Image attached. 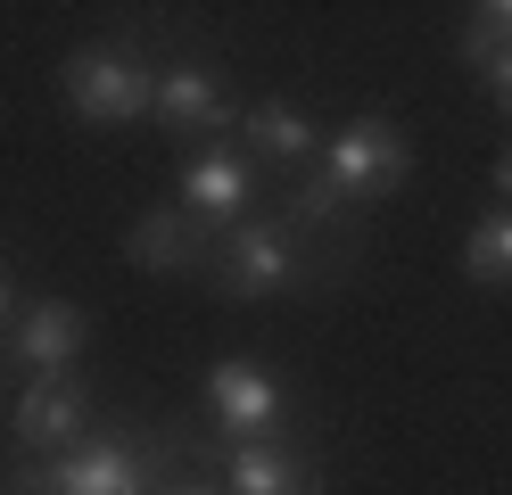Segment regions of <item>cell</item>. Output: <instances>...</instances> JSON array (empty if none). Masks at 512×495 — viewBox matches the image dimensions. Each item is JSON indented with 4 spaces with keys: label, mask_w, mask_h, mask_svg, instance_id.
I'll use <instances>...</instances> for the list:
<instances>
[{
    "label": "cell",
    "mask_w": 512,
    "mask_h": 495,
    "mask_svg": "<svg viewBox=\"0 0 512 495\" xmlns=\"http://www.w3.org/2000/svg\"><path fill=\"white\" fill-rule=\"evenodd\" d=\"M166 471H182L174 438H83L42 471H17L9 495H149Z\"/></svg>",
    "instance_id": "obj_1"
},
{
    "label": "cell",
    "mask_w": 512,
    "mask_h": 495,
    "mask_svg": "<svg viewBox=\"0 0 512 495\" xmlns=\"http://www.w3.org/2000/svg\"><path fill=\"white\" fill-rule=\"evenodd\" d=\"M323 273H339V264H323L306 248V231H290L281 215H248L240 231H223L207 248V281L223 297H281V289L323 281Z\"/></svg>",
    "instance_id": "obj_2"
},
{
    "label": "cell",
    "mask_w": 512,
    "mask_h": 495,
    "mask_svg": "<svg viewBox=\"0 0 512 495\" xmlns=\"http://www.w3.org/2000/svg\"><path fill=\"white\" fill-rule=\"evenodd\" d=\"M314 174H323L331 198L356 215V207H372V198L405 190L413 149H405V132H397L389 116H347L339 132H323V157H314Z\"/></svg>",
    "instance_id": "obj_3"
},
{
    "label": "cell",
    "mask_w": 512,
    "mask_h": 495,
    "mask_svg": "<svg viewBox=\"0 0 512 495\" xmlns=\"http://www.w3.org/2000/svg\"><path fill=\"white\" fill-rule=\"evenodd\" d=\"M58 91L83 124H133L157 116V66L133 42H83L67 66H58Z\"/></svg>",
    "instance_id": "obj_4"
},
{
    "label": "cell",
    "mask_w": 512,
    "mask_h": 495,
    "mask_svg": "<svg viewBox=\"0 0 512 495\" xmlns=\"http://www.w3.org/2000/svg\"><path fill=\"white\" fill-rule=\"evenodd\" d=\"M174 207L199 223L207 240L240 231L248 207H256V165H248V149H232V141L190 149V157H182V174H174Z\"/></svg>",
    "instance_id": "obj_5"
},
{
    "label": "cell",
    "mask_w": 512,
    "mask_h": 495,
    "mask_svg": "<svg viewBox=\"0 0 512 495\" xmlns=\"http://www.w3.org/2000/svg\"><path fill=\"white\" fill-rule=\"evenodd\" d=\"M182 454H190V471L215 462L223 495H323L331 487L323 462H314L306 446H290V438H256V446H207V438H190Z\"/></svg>",
    "instance_id": "obj_6"
},
{
    "label": "cell",
    "mask_w": 512,
    "mask_h": 495,
    "mask_svg": "<svg viewBox=\"0 0 512 495\" xmlns=\"http://www.w3.org/2000/svg\"><path fill=\"white\" fill-rule=\"evenodd\" d=\"M207 413H215V446H256V438H290V388L265 363H215L207 372Z\"/></svg>",
    "instance_id": "obj_7"
},
{
    "label": "cell",
    "mask_w": 512,
    "mask_h": 495,
    "mask_svg": "<svg viewBox=\"0 0 512 495\" xmlns=\"http://www.w3.org/2000/svg\"><path fill=\"white\" fill-rule=\"evenodd\" d=\"M83 421H91V388H83L75 372L25 380V396H17V446H25V454H67V446H83Z\"/></svg>",
    "instance_id": "obj_8"
},
{
    "label": "cell",
    "mask_w": 512,
    "mask_h": 495,
    "mask_svg": "<svg viewBox=\"0 0 512 495\" xmlns=\"http://www.w3.org/2000/svg\"><path fill=\"white\" fill-rule=\"evenodd\" d=\"M157 124L166 132H190V141H223V132L240 124V108H232V91H223V75L215 66H166L157 75Z\"/></svg>",
    "instance_id": "obj_9"
},
{
    "label": "cell",
    "mask_w": 512,
    "mask_h": 495,
    "mask_svg": "<svg viewBox=\"0 0 512 495\" xmlns=\"http://www.w3.org/2000/svg\"><path fill=\"white\" fill-rule=\"evenodd\" d=\"M207 248L215 240L174 207V198H166V207H141L133 231H124V256H133L141 273H207Z\"/></svg>",
    "instance_id": "obj_10"
},
{
    "label": "cell",
    "mask_w": 512,
    "mask_h": 495,
    "mask_svg": "<svg viewBox=\"0 0 512 495\" xmlns=\"http://www.w3.org/2000/svg\"><path fill=\"white\" fill-rule=\"evenodd\" d=\"M83 306H58V297H42V306H25L17 330H9V355L25 363V372H75V347H83Z\"/></svg>",
    "instance_id": "obj_11"
},
{
    "label": "cell",
    "mask_w": 512,
    "mask_h": 495,
    "mask_svg": "<svg viewBox=\"0 0 512 495\" xmlns=\"http://www.w3.org/2000/svg\"><path fill=\"white\" fill-rule=\"evenodd\" d=\"M240 141L256 149V165H314L323 157V124H314L298 99H256L240 116Z\"/></svg>",
    "instance_id": "obj_12"
},
{
    "label": "cell",
    "mask_w": 512,
    "mask_h": 495,
    "mask_svg": "<svg viewBox=\"0 0 512 495\" xmlns=\"http://www.w3.org/2000/svg\"><path fill=\"white\" fill-rule=\"evenodd\" d=\"M463 281L512 289V207H496V215L471 223V240H463Z\"/></svg>",
    "instance_id": "obj_13"
},
{
    "label": "cell",
    "mask_w": 512,
    "mask_h": 495,
    "mask_svg": "<svg viewBox=\"0 0 512 495\" xmlns=\"http://www.w3.org/2000/svg\"><path fill=\"white\" fill-rule=\"evenodd\" d=\"M504 50H512V0H488V9H471L463 33H455V58H463V66H488V58H504Z\"/></svg>",
    "instance_id": "obj_14"
},
{
    "label": "cell",
    "mask_w": 512,
    "mask_h": 495,
    "mask_svg": "<svg viewBox=\"0 0 512 495\" xmlns=\"http://www.w3.org/2000/svg\"><path fill=\"white\" fill-rule=\"evenodd\" d=\"M479 75H488V99H496V108L512 116V50H504V58H488Z\"/></svg>",
    "instance_id": "obj_15"
},
{
    "label": "cell",
    "mask_w": 512,
    "mask_h": 495,
    "mask_svg": "<svg viewBox=\"0 0 512 495\" xmlns=\"http://www.w3.org/2000/svg\"><path fill=\"white\" fill-rule=\"evenodd\" d=\"M496 207H512V141H504V157H496Z\"/></svg>",
    "instance_id": "obj_16"
},
{
    "label": "cell",
    "mask_w": 512,
    "mask_h": 495,
    "mask_svg": "<svg viewBox=\"0 0 512 495\" xmlns=\"http://www.w3.org/2000/svg\"><path fill=\"white\" fill-rule=\"evenodd\" d=\"M0 322H9V273H0Z\"/></svg>",
    "instance_id": "obj_17"
},
{
    "label": "cell",
    "mask_w": 512,
    "mask_h": 495,
    "mask_svg": "<svg viewBox=\"0 0 512 495\" xmlns=\"http://www.w3.org/2000/svg\"><path fill=\"white\" fill-rule=\"evenodd\" d=\"M199 495H223V487H207V479H199Z\"/></svg>",
    "instance_id": "obj_18"
}]
</instances>
